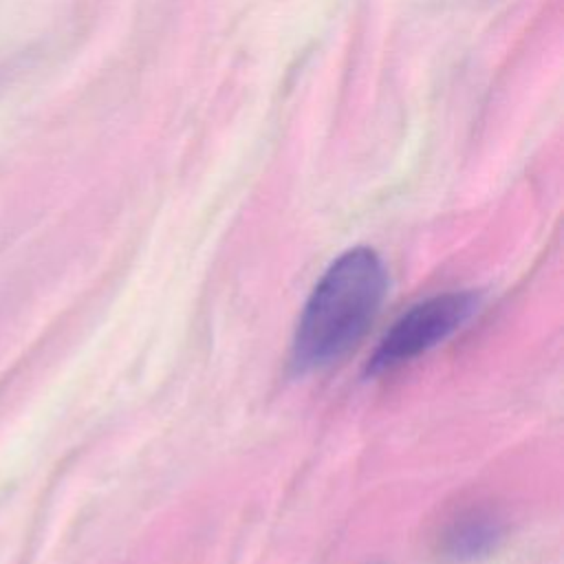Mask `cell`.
<instances>
[{
	"instance_id": "3",
	"label": "cell",
	"mask_w": 564,
	"mask_h": 564,
	"mask_svg": "<svg viewBox=\"0 0 564 564\" xmlns=\"http://www.w3.org/2000/svg\"><path fill=\"white\" fill-rule=\"evenodd\" d=\"M500 535L498 522L487 516H471L456 524L447 535V553L458 560H469L487 553Z\"/></svg>"
},
{
	"instance_id": "1",
	"label": "cell",
	"mask_w": 564,
	"mask_h": 564,
	"mask_svg": "<svg viewBox=\"0 0 564 564\" xmlns=\"http://www.w3.org/2000/svg\"><path fill=\"white\" fill-rule=\"evenodd\" d=\"M383 293L386 269L372 249L341 253L304 304L293 341L295 366L313 370L348 352L377 315Z\"/></svg>"
},
{
	"instance_id": "2",
	"label": "cell",
	"mask_w": 564,
	"mask_h": 564,
	"mask_svg": "<svg viewBox=\"0 0 564 564\" xmlns=\"http://www.w3.org/2000/svg\"><path fill=\"white\" fill-rule=\"evenodd\" d=\"M478 311V295L471 291H447L408 308L381 337L368 372H390L430 348L445 341Z\"/></svg>"
}]
</instances>
